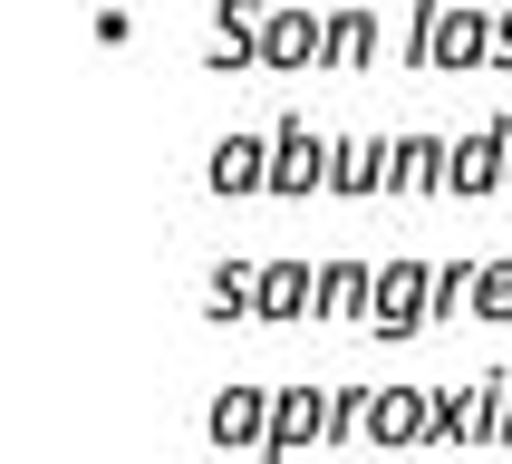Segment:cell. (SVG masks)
I'll list each match as a JSON object with an SVG mask.
<instances>
[{"mask_svg":"<svg viewBox=\"0 0 512 464\" xmlns=\"http://www.w3.org/2000/svg\"><path fill=\"white\" fill-rule=\"evenodd\" d=\"M416 329H435V261L397 252L387 271H377V300H368V339H416Z\"/></svg>","mask_w":512,"mask_h":464,"instance_id":"6da1fadb","label":"cell"},{"mask_svg":"<svg viewBox=\"0 0 512 464\" xmlns=\"http://www.w3.org/2000/svg\"><path fill=\"white\" fill-rule=\"evenodd\" d=\"M329 126H310V116H281L271 126V194L300 203V194H329Z\"/></svg>","mask_w":512,"mask_h":464,"instance_id":"7a4b0ae2","label":"cell"},{"mask_svg":"<svg viewBox=\"0 0 512 464\" xmlns=\"http://www.w3.org/2000/svg\"><path fill=\"white\" fill-rule=\"evenodd\" d=\"M503 174H512V116L464 126V136H455V174H445V194H455V203H484V194H503Z\"/></svg>","mask_w":512,"mask_h":464,"instance_id":"3957f363","label":"cell"},{"mask_svg":"<svg viewBox=\"0 0 512 464\" xmlns=\"http://www.w3.org/2000/svg\"><path fill=\"white\" fill-rule=\"evenodd\" d=\"M319 49H329V10L310 0H271V29H261V68L271 78H310Z\"/></svg>","mask_w":512,"mask_h":464,"instance_id":"277c9868","label":"cell"},{"mask_svg":"<svg viewBox=\"0 0 512 464\" xmlns=\"http://www.w3.org/2000/svg\"><path fill=\"white\" fill-rule=\"evenodd\" d=\"M493 10L503 0H445V20H435V78H474V68H493Z\"/></svg>","mask_w":512,"mask_h":464,"instance_id":"5b68a950","label":"cell"},{"mask_svg":"<svg viewBox=\"0 0 512 464\" xmlns=\"http://www.w3.org/2000/svg\"><path fill=\"white\" fill-rule=\"evenodd\" d=\"M281 397H271V445H261V464H290L300 445H319L329 435V387H310V377H271Z\"/></svg>","mask_w":512,"mask_h":464,"instance_id":"8992f818","label":"cell"},{"mask_svg":"<svg viewBox=\"0 0 512 464\" xmlns=\"http://www.w3.org/2000/svg\"><path fill=\"white\" fill-rule=\"evenodd\" d=\"M271 397H281V387H213L203 435H213L223 455H261V445H271Z\"/></svg>","mask_w":512,"mask_h":464,"instance_id":"52a82bcc","label":"cell"},{"mask_svg":"<svg viewBox=\"0 0 512 464\" xmlns=\"http://www.w3.org/2000/svg\"><path fill=\"white\" fill-rule=\"evenodd\" d=\"M203 184H213L223 203H252V194H271V136H242V126H232V136L213 145V155H203Z\"/></svg>","mask_w":512,"mask_h":464,"instance_id":"ba28073f","label":"cell"},{"mask_svg":"<svg viewBox=\"0 0 512 464\" xmlns=\"http://www.w3.org/2000/svg\"><path fill=\"white\" fill-rule=\"evenodd\" d=\"M426 435H435V377L377 387V406H368V445H426Z\"/></svg>","mask_w":512,"mask_h":464,"instance_id":"9c48e42d","label":"cell"},{"mask_svg":"<svg viewBox=\"0 0 512 464\" xmlns=\"http://www.w3.org/2000/svg\"><path fill=\"white\" fill-rule=\"evenodd\" d=\"M445 174H455V136H387V194H445Z\"/></svg>","mask_w":512,"mask_h":464,"instance_id":"30bf717a","label":"cell"},{"mask_svg":"<svg viewBox=\"0 0 512 464\" xmlns=\"http://www.w3.org/2000/svg\"><path fill=\"white\" fill-rule=\"evenodd\" d=\"M368 58H377V10L368 0H339L329 10V49H319V78H358Z\"/></svg>","mask_w":512,"mask_h":464,"instance_id":"8fae6325","label":"cell"},{"mask_svg":"<svg viewBox=\"0 0 512 464\" xmlns=\"http://www.w3.org/2000/svg\"><path fill=\"white\" fill-rule=\"evenodd\" d=\"M261 319H319V261H261Z\"/></svg>","mask_w":512,"mask_h":464,"instance_id":"7c38bea8","label":"cell"},{"mask_svg":"<svg viewBox=\"0 0 512 464\" xmlns=\"http://www.w3.org/2000/svg\"><path fill=\"white\" fill-rule=\"evenodd\" d=\"M368 300H377V261H319V319L368 329Z\"/></svg>","mask_w":512,"mask_h":464,"instance_id":"4fadbf2b","label":"cell"},{"mask_svg":"<svg viewBox=\"0 0 512 464\" xmlns=\"http://www.w3.org/2000/svg\"><path fill=\"white\" fill-rule=\"evenodd\" d=\"M329 194H387V136H339L329 145Z\"/></svg>","mask_w":512,"mask_h":464,"instance_id":"5bb4252c","label":"cell"},{"mask_svg":"<svg viewBox=\"0 0 512 464\" xmlns=\"http://www.w3.org/2000/svg\"><path fill=\"white\" fill-rule=\"evenodd\" d=\"M203 290H213V319H261V261L223 252L213 271H203Z\"/></svg>","mask_w":512,"mask_h":464,"instance_id":"9a60e30c","label":"cell"},{"mask_svg":"<svg viewBox=\"0 0 512 464\" xmlns=\"http://www.w3.org/2000/svg\"><path fill=\"white\" fill-rule=\"evenodd\" d=\"M503 435H512V377L484 368L474 377V445H503Z\"/></svg>","mask_w":512,"mask_h":464,"instance_id":"2e32d148","label":"cell"},{"mask_svg":"<svg viewBox=\"0 0 512 464\" xmlns=\"http://www.w3.org/2000/svg\"><path fill=\"white\" fill-rule=\"evenodd\" d=\"M426 445H474V387L435 377V435H426Z\"/></svg>","mask_w":512,"mask_h":464,"instance_id":"e0dca14e","label":"cell"},{"mask_svg":"<svg viewBox=\"0 0 512 464\" xmlns=\"http://www.w3.org/2000/svg\"><path fill=\"white\" fill-rule=\"evenodd\" d=\"M261 29H271V20H261ZM261 29H213L203 68H213V78H242V68H261Z\"/></svg>","mask_w":512,"mask_h":464,"instance_id":"ac0fdd59","label":"cell"},{"mask_svg":"<svg viewBox=\"0 0 512 464\" xmlns=\"http://www.w3.org/2000/svg\"><path fill=\"white\" fill-rule=\"evenodd\" d=\"M368 406H377V387H329V435L319 445H358L368 435Z\"/></svg>","mask_w":512,"mask_h":464,"instance_id":"d6986e66","label":"cell"},{"mask_svg":"<svg viewBox=\"0 0 512 464\" xmlns=\"http://www.w3.org/2000/svg\"><path fill=\"white\" fill-rule=\"evenodd\" d=\"M474 271L484 261H435V319H474Z\"/></svg>","mask_w":512,"mask_h":464,"instance_id":"ffe728a7","label":"cell"},{"mask_svg":"<svg viewBox=\"0 0 512 464\" xmlns=\"http://www.w3.org/2000/svg\"><path fill=\"white\" fill-rule=\"evenodd\" d=\"M435 20H445V0H406V39H397L406 68H426V58H435Z\"/></svg>","mask_w":512,"mask_h":464,"instance_id":"44dd1931","label":"cell"},{"mask_svg":"<svg viewBox=\"0 0 512 464\" xmlns=\"http://www.w3.org/2000/svg\"><path fill=\"white\" fill-rule=\"evenodd\" d=\"M474 319H512V261H484L474 271Z\"/></svg>","mask_w":512,"mask_h":464,"instance_id":"7402d4cb","label":"cell"},{"mask_svg":"<svg viewBox=\"0 0 512 464\" xmlns=\"http://www.w3.org/2000/svg\"><path fill=\"white\" fill-rule=\"evenodd\" d=\"M271 20V0H213V29H261Z\"/></svg>","mask_w":512,"mask_h":464,"instance_id":"603a6c76","label":"cell"},{"mask_svg":"<svg viewBox=\"0 0 512 464\" xmlns=\"http://www.w3.org/2000/svg\"><path fill=\"white\" fill-rule=\"evenodd\" d=\"M493 68H503V78H512V0H503V10H493Z\"/></svg>","mask_w":512,"mask_h":464,"instance_id":"cb8c5ba5","label":"cell"},{"mask_svg":"<svg viewBox=\"0 0 512 464\" xmlns=\"http://www.w3.org/2000/svg\"><path fill=\"white\" fill-rule=\"evenodd\" d=\"M503 194H512V174H503Z\"/></svg>","mask_w":512,"mask_h":464,"instance_id":"d4e9b609","label":"cell"},{"mask_svg":"<svg viewBox=\"0 0 512 464\" xmlns=\"http://www.w3.org/2000/svg\"><path fill=\"white\" fill-rule=\"evenodd\" d=\"M503 445H512V435H503Z\"/></svg>","mask_w":512,"mask_h":464,"instance_id":"484cf974","label":"cell"}]
</instances>
